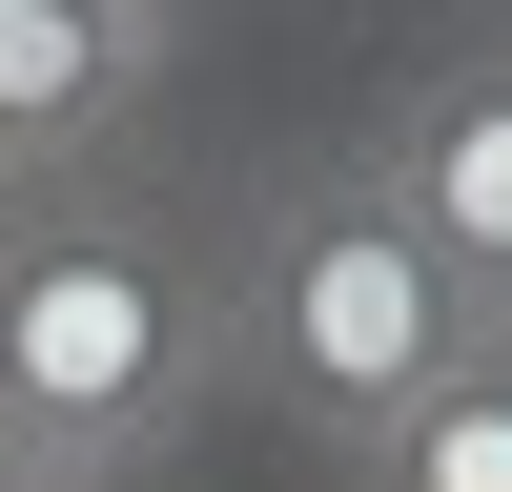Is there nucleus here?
<instances>
[{
    "label": "nucleus",
    "instance_id": "39448f33",
    "mask_svg": "<svg viewBox=\"0 0 512 492\" xmlns=\"http://www.w3.org/2000/svg\"><path fill=\"white\" fill-rule=\"evenodd\" d=\"M349 492H512V328H472V349H451V390L410 410V431L349 451Z\"/></svg>",
    "mask_w": 512,
    "mask_h": 492
},
{
    "label": "nucleus",
    "instance_id": "1a4fd4ad",
    "mask_svg": "<svg viewBox=\"0 0 512 492\" xmlns=\"http://www.w3.org/2000/svg\"><path fill=\"white\" fill-rule=\"evenodd\" d=\"M492 21H512V0H492Z\"/></svg>",
    "mask_w": 512,
    "mask_h": 492
},
{
    "label": "nucleus",
    "instance_id": "0eeeda50",
    "mask_svg": "<svg viewBox=\"0 0 512 492\" xmlns=\"http://www.w3.org/2000/svg\"><path fill=\"white\" fill-rule=\"evenodd\" d=\"M82 21H123V41H164V21H185V0H82Z\"/></svg>",
    "mask_w": 512,
    "mask_h": 492
},
{
    "label": "nucleus",
    "instance_id": "7ed1b4c3",
    "mask_svg": "<svg viewBox=\"0 0 512 492\" xmlns=\"http://www.w3.org/2000/svg\"><path fill=\"white\" fill-rule=\"evenodd\" d=\"M369 164H390V205L451 246V287L512 328V21H472L451 62H410L390 123H369Z\"/></svg>",
    "mask_w": 512,
    "mask_h": 492
},
{
    "label": "nucleus",
    "instance_id": "423d86ee",
    "mask_svg": "<svg viewBox=\"0 0 512 492\" xmlns=\"http://www.w3.org/2000/svg\"><path fill=\"white\" fill-rule=\"evenodd\" d=\"M0 492H123V472H41V451H0Z\"/></svg>",
    "mask_w": 512,
    "mask_h": 492
},
{
    "label": "nucleus",
    "instance_id": "20e7f679",
    "mask_svg": "<svg viewBox=\"0 0 512 492\" xmlns=\"http://www.w3.org/2000/svg\"><path fill=\"white\" fill-rule=\"evenodd\" d=\"M144 62H164V41L82 21V0H0V205H21V185H82V164L123 144V103H144Z\"/></svg>",
    "mask_w": 512,
    "mask_h": 492
},
{
    "label": "nucleus",
    "instance_id": "f03ea898",
    "mask_svg": "<svg viewBox=\"0 0 512 492\" xmlns=\"http://www.w3.org/2000/svg\"><path fill=\"white\" fill-rule=\"evenodd\" d=\"M205 390H226V267H185V226H144L103 164L0 205V410L41 472H144Z\"/></svg>",
    "mask_w": 512,
    "mask_h": 492
},
{
    "label": "nucleus",
    "instance_id": "6e6552de",
    "mask_svg": "<svg viewBox=\"0 0 512 492\" xmlns=\"http://www.w3.org/2000/svg\"><path fill=\"white\" fill-rule=\"evenodd\" d=\"M0 451H21V410H0Z\"/></svg>",
    "mask_w": 512,
    "mask_h": 492
},
{
    "label": "nucleus",
    "instance_id": "f257e3e1",
    "mask_svg": "<svg viewBox=\"0 0 512 492\" xmlns=\"http://www.w3.org/2000/svg\"><path fill=\"white\" fill-rule=\"evenodd\" d=\"M472 328H492V308L451 287V246L390 205V164H369V144H308V164L246 185V226H226V390L287 410L308 451L410 431V410L451 390Z\"/></svg>",
    "mask_w": 512,
    "mask_h": 492
}]
</instances>
